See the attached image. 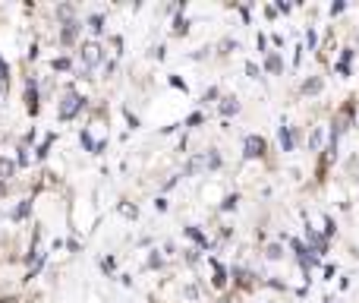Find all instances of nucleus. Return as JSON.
<instances>
[{
  "mask_svg": "<svg viewBox=\"0 0 359 303\" xmlns=\"http://www.w3.org/2000/svg\"><path fill=\"white\" fill-rule=\"evenodd\" d=\"M79 105H82V101H79V95H76V92H69L66 98H63L60 117H63V120H66V117H73V114H76V107H79Z\"/></svg>",
  "mask_w": 359,
  "mask_h": 303,
  "instance_id": "f257e3e1",
  "label": "nucleus"
},
{
  "mask_svg": "<svg viewBox=\"0 0 359 303\" xmlns=\"http://www.w3.org/2000/svg\"><path fill=\"white\" fill-rule=\"evenodd\" d=\"M262 149H265V142H262V139H255V136H249V139H246V155H249V158L262 155Z\"/></svg>",
  "mask_w": 359,
  "mask_h": 303,
  "instance_id": "f03ea898",
  "label": "nucleus"
},
{
  "mask_svg": "<svg viewBox=\"0 0 359 303\" xmlns=\"http://www.w3.org/2000/svg\"><path fill=\"white\" fill-rule=\"evenodd\" d=\"M85 60H88V63L98 60V48H94V44H88V48H85Z\"/></svg>",
  "mask_w": 359,
  "mask_h": 303,
  "instance_id": "7ed1b4c3",
  "label": "nucleus"
}]
</instances>
